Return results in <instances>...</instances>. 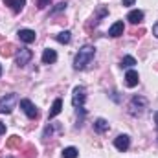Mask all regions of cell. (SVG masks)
Returning a JSON list of instances; mask_svg holds the SVG:
<instances>
[{
	"mask_svg": "<svg viewBox=\"0 0 158 158\" xmlns=\"http://www.w3.org/2000/svg\"><path fill=\"white\" fill-rule=\"evenodd\" d=\"M94 57H96V48L90 46V44L83 46L77 52L76 59H74V68H76V70H85V68H88V64L94 61Z\"/></svg>",
	"mask_w": 158,
	"mask_h": 158,
	"instance_id": "obj_1",
	"label": "cell"
},
{
	"mask_svg": "<svg viewBox=\"0 0 158 158\" xmlns=\"http://www.w3.org/2000/svg\"><path fill=\"white\" fill-rule=\"evenodd\" d=\"M145 107H147V99L142 96H134L129 103V112H131V116H142Z\"/></svg>",
	"mask_w": 158,
	"mask_h": 158,
	"instance_id": "obj_2",
	"label": "cell"
},
{
	"mask_svg": "<svg viewBox=\"0 0 158 158\" xmlns=\"http://www.w3.org/2000/svg\"><path fill=\"white\" fill-rule=\"evenodd\" d=\"M15 103H17V96H15V94L4 96V98L0 99V114H9V112L13 110Z\"/></svg>",
	"mask_w": 158,
	"mask_h": 158,
	"instance_id": "obj_3",
	"label": "cell"
},
{
	"mask_svg": "<svg viewBox=\"0 0 158 158\" xmlns=\"http://www.w3.org/2000/svg\"><path fill=\"white\" fill-rule=\"evenodd\" d=\"M20 109L24 110V114H26L30 119L39 118V110H37V107H35L30 99H20Z\"/></svg>",
	"mask_w": 158,
	"mask_h": 158,
	"instance_id": "obj_4",
	"label": "cell"
},
{
	"mask_svg": "<svg viewBox=\"0 0 158 158\" xmlns=\"http://www.w3.org/2000/svg\"><path fill=\"white\" fill-rule=\"evenodd\" d=\"M85 99H86V90H85V86H76L74 88V94H72V105L79 109V107H83L85 105Z\"/></svg>",
	"mask_w": 158,
	"mask_h": 158,
	"instance_id": "obj_5",
	"label": "cell"
},
{
	"mask_svg": "<svg viewBox=\"0 0 158 158\" xmlns=\"http://www.w3.org/2000/svg\"><path fill=\"white\" fill-rule=\"evenodd\" d=\"M31 57H33L31 50H28V48H20L19 53H17V64H19V66H26V64L31 61Z\"/></svg>",
	"mask_w": 158,
	"mask_h": 158,
	"instance_id": "obj_6",
	"label": "cell"
},
{
	"mask_svg": "<svg viewBox=\"0 0 158 158\" xmlns=\"http://www.w3.org/2000/svg\"><path fill=\"white\" fill-rule=\"evenodd\" d=\"M19 39L22 40V42H26V44H31V42H35L37 39V33L33 31V30H19Z\"/></svg>",
	"mask_w": 158,
	"mask_h": 158,
	"instance_id": "obj_7",
	"label": "cell"
},
{
	"mask_svg": "<svg viewBox=\"0 0 158 158\" xmlns=\"http://www.w3.org/2000/svg\"><path fill=\"white\" fill-rule=\"evenodd\" d=\"M114 145H116V149H118V151L125 153V151L129 149V145H131V138H129L127 134H119L118 138L114 140Z\"/></svg>",
	"mask_w": 158,
	"mask_h": 158,
	"instance_id": "obj_8",
	"label": "cell"
},
{
	"mask_svg": "<svg viewBox=\"0 0 158 158\" xmlns=\"http://www.w3.org/2000/svg\"><path fill=\"white\" fill-rule=\"evenodd\" d=\"M123 31H125V26H123V22L118 20V22H114L110 28H109V37H119V35H123Z\"/></svg>",
	"mask_w": 158,
	"mask_h": 158,
	"instance_id": "obj_9",
	"label": "cell"
},
{
	"mask_svg": "<svg viewBox=\"0 0 158 158\" xmlns=\"http://www.w3.org/2000/svg\"><path fill=\"white\" fill-rule=\"evenodd\" d=\"M138 81H140V76H138V72L136 70H129L127 74H125V85L127 86H136L138 85Z\"/></svg>",
	"mask_w": 158,
	"mask_h": 158,
	"instance_id": "obj_10",
	"label": "cell"
},
{
	"mask_svg": "<svg viewBox=\"0 0 158 158\" xmlns=\"http://www.w3.org/2000/svg\"><path fill=\"white\" fill-rule=\"evenodd\" d=\"M4 4L9 6L15 13H20L24 9V6H26V0H4Z\"/></svg>",
	"mask_w": 158,
	"mask_h": 158,
	"instance_id": "obj_11",
	"label": "cell"
},
{
	"mask_svg": "<svg viewBox=\"0 0 158 158\" xmlns=\"http://www.w3.org/2000/svg\"><path fill=\"white\" fill-rule=\"evenodd\" d=\"M127 20H129L131 24H140V22L143 20V13H142L140 9H132V11L127 15Z\"/></svg>",
	"mask_w": 158,
	"mask_h": 158,
	"instance_id": "obj_12",
	"label": "cell"
},
{
	"mask_svg": "<svg viewBox=\"0 0 158 158\" xmlns=\"http://www.w3.org/2000/svg\"><path fill=\"white\" fill-rule=\"evenodd\" d=\"M55 61H57L55 50H52V48L44 50V53H42V63H44V64H52V63H55Z\"/></svg>",
	"mask_w": 158,
	"mask_h": 158,
	"instance_id": "obj_13",
	"label": "cell"
},
{
	"mask_svg": "<svg viewBox=\"0 0 158 158\" xmlns=\"http://www.w3.org/2000/svg\"><path fill=\"white\" fill-rule=\"evenodd\" d=\"M15 44H11V42H6V44H2L0 46V55L2 57H11L13 53H15Z\"/></svg>",
	"mask_w": 158,
	"mask_h": 158,
	"instance_id": "obj_14",
	"label": "cell"
},
{
	"mask_svg": "<svg viewBox=\"0 0 158 158\" xmlns=\"http://www.w3.org/2000/svg\"><path fill=\"white\" fill-rule=\"evenodd\" d=\"M61 110H63V99H55L53 101V105H52V109H50V114H48V118H55L57 114H61Z\"/></svg>",
	"mask_w": 158,
	"mask_h": 158,
	"instance_id": "obj_15",
	"label": "cell"
},
{
	"mask_svg": "<svg viewBox=\"0 0 158 158\" xmlns=\"http://www.w3.org/2000/svg\"><path fill=\"white\" fill-rule=\"evenodd\" d=\"M20 145H22V140H20V136H17V134H13V136H9L7 138V142H6V147L7 149H20Z\"/></svg>",
	"mask_w": 158,
	"mask_h": 158,
	"instance_id": "obj_16",
	"label": "cell"
},
{
	"mask_svg": "<svg viewBox=\"0 0 158 158\" xmlns=\"http://www.w3.org/2000/svg\"><path fill=\"white\" fill-rule=\"evenodd\" d=\"M22 156L24 158H37V149L33 143H26L22 147Z\"/></svg>",
	"mask_w": 158,
	"mask_h": 158,
	"instance_id": "obj_17",
	"label": "cell"
},
{
	"mask_svg": "<svg viewBox=\"0 0 158 158\" xmlns=\"http://www.w3.org/2000/svg\"><path fill=\"white\" fill-rule=\"evenodd\" d=\"M94 129H96V132H105V131H109V121H107V119H103V118L96 119Z\"/></svg>",
	"mask_w": 158,
	"mask_h": 158,
	"instance_id": "obj_18",
	"label": "cell"
},
{
	"mask_svg": "<svg viewBox=\"0 0 158 158\" xmlns=\"http://www.w3.org/2000/svg\"><path fill=\"white\" fill-rule=\"evenodd\" d=\"M55 39L59 40L61 44H68V42L72 40V33H70V31H61L59 35H55Z\"/></svg>",
	"mask_w": 158,
	"mask_h": 158,
	"instance_id": "obj_19",
	"label": "cell"
},
{
	"mask_svg": "<svg viewBox=\"0 0 158 158\" xmlns=\"http://www.w3.org/2000/svg\"><path fill=\"white\" fill-rule=\"evenodd\" d=\"M79 156V151L76 147H66L63 149V158H77Z\"/></svg>",
	"mask_w": 158,
	"mask_h": 158,
	"instance_id": "obj_20",
	"label": "cell"
},
{
	"mask_svg": "<svg viewBox=\"0 0 158 158\" xmlns=\"http://www.w3.org/2000/svg\"><path fill=\"white\" fill-rule=\"evenodd\" d=\"M134 64H136V59L131 57V55H125L121 59V66H134Z\"/></svg>",
	"mask_w": 158,
	"mask_h": 158,
	"instance_id": "obj_21",
	"label": "cell"
},
{
	"mask_svg": "<svg viewBox=\"0 0 158 158\" xmlns=\"http://www.w3.org/2000/svg\"><path fill=\"white\" fill-rule=\"evenodd\" d=\"M53 129H55V125H53V123H48V125L44 127L42 138H44V140H48V136H52V134H53Z\"/></svg>",
	"mask_w": 158,
	"mask_h": 158,
	"instance_id": "obj_22",
	"label": "cell"
},
{
	"mask_svg": "<svg viewBox=\"0 0 158 158\" xmlns=\"http://www.w3.org/2000/svg\"><path fill=\"white\" fill-rule=\"evenodd\" d=\"M66 9V2H59L53 9H52V13H59V11H64Z\"/></svg>",
	"mask_w": 158,
	"mask_h": 158,
	"instance_id": "obj_23",
	"label": "cell"
},
{
	"mask_svg": "<svg viewBox=\"0 0 158 158\" xmlns=\"http://www.w3.org/2000/svg\"><path fill=\"white\" fill-rule=\"evenodd\" d=\"M48 4H50V0H37V6H39L40 9H44Z\"/></svg>",
	"mask_w": 158,
	"mask_h": 158,
	"instance_id": "obj_24",
	"label": "cell"
},
{
	"mask_svg": "<svg viewBox=\"0 0 158 158\" xmlns=\"http://www.w3.org/2000/svg\"><path fill=\"white\" fill-rule=\"evenodd\" d=\"M143 33H145V30H143V28H140L138 31H134V35H136V37H142Z\"/></svg>",
	"mask_w": 158,
	"mask_h": 158,
	"instance_id": "obj_25",
	"label": "cell"
},
{
	"mask_svg": "<svg viewBox=\"0 0 158 158\" xmlns=\"http://www.w3.org/2000/svg\"><path fill=\"white\" fill-rule=\"evenodd\" d=\"M134 2H136V0H121V4H123V6H132Z\"/></svg>",
	"mask_w": 158,
	"mask_h": 158,
	"instance_id": "obj_26",
	"label": "cell"
},
{
	"mask_svg": "<svg viewBox=\"0 0 158 158\" xmlns=\"http://www.w3.org/2000/svg\"><path fill=\"white\" fill-rule=\"evenodd\" d=\"M153 35H155V37H158V22L153 26Z\"/></svg>",
	"mask_w": 158,
	"mask_h": 158,
	"instance_id": "obj_27",
	"label": "cell"
},
{
	"mask_svg": "<svg viewBox=\"0 0 158 158\" xmlns=\"http://www.w3.org/2000/svg\"><path fill=\"white\" fill-rule=\"evenodd\" d=\"M4 132H6V125L0 121V134H4Z\"/></svg>",
	"mask_w": 158,
	"mask_h": 158,
	"instance_id": "obj_28",
	"label": "cell"
},
{
	"mask_svg": "<svg viewBox=\"0 0 158 158\" xmlns=\"http://www.w3.org/2000/svg\"><path fill=\"white\" fill-rule=\"evenodd\" d=\"M155 121H156V125H158V110L155 112Z\"/></svg>",
	"mask_w": 158,
	"mask_h": 158,
	"instance_id": "obj_29",
	"label": "cell"
},
{
	"mask_svg": "<svg viewBox=\"0 0 158 158\" xmlns=\"http://www.w3.org/2000/svg\"><path fill=\"white\" fill-rule=\"evenodd\" d=\"M0 76H2V66H0Z\"/></svg>",
	"mask_w": 158,
	"mask_h": 158,
	"instance_id": "obj_30",
	"label": "cell"
},
{
	"mask_svg": "<svg viewBox=\"0 0 158 158\" xmlns=\"http://www.w3.org/2000/svg\"><path fill=\"white\" fill-rule=\"evenodd\" d=\"M0 40H2V35H0Z\"/></svg>",
	"mask_w": 158,
	"mask_h": 158,
	"instance_id": "obj_31",
	"label": "cell"
}]
</instances>
